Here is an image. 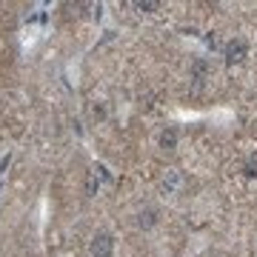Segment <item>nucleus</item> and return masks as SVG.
<instances>
[{
    "label": "nucleus",
    "mask_w": 257,
    "mask_h": 257,
    "mask_svg": "<svg viewBox=\"0 0 257 257\" xmlns=\"http://www.w3.org/2000/svg\"><path fill=\"white\" fill-rule=\"evenodd\" d=\"M183 183H186L183 175H180L177 169H169V172L163 175V180H160V189H163L166 194H177L180 189H183Z\"/></svg>",
    "instance_id": "nucleus-3"
},
{
    "label": "nucleus",
    "mask_w": 257,
    "mask_h": 257,
    "mask_svg": "<svg viewBox=\"0 0 257 257\" xmlns=\"http://www.w3.org/2000/svg\"><path fill=\"white\" fill-rule=\"evenodd\" d=\"M135 9L138 12H155V9H160V3H157V0H138Z\"/></svg>",
    "instance_id": "nucleus-8"
},
{
    "label": "nucleus",
    "mask_w": 257,
    "mask_h": 257,
    "mask_svg": "<svg viewBox=\"0 0 257 257\" xmlns=\"http://www.w3.org/2000/svg\"><path fill=\"white\" fill-rule=\"evenodd\" d=\"M223 57H226V63L229 66L243 63V60L248 57V43L243 40V37H231L229 43L223 46Z\"/></svg>",
    "instance_id": "nucleus-1"
},
{
    "label": "nucleus",
    "mask_w": 257,
    "mask_h": 257,
    "mask_svg": "<svg viewBox=\"0 0 257 257\" xmlns=\"http://www.w3.org/2000/svg\"><path fill=\"white\" fill-rule=\"evenodd\" d=\"M206 46H209V49H217V37H214V32H206Z\"/></svg>",
    "instance_id": "nucleus-9"
},
{
    "label": "nucleus",
    "mask_w": 257,
    "mask_h": 257,
    "mask_svg": "<svg viewBox=\"0 0 257 257\" xmlns=\"http://www.w3.org/2000/svg\"><path fill=\"white\" fill-rule=\"evenodd\" d=\"M192 74H194V80H203V77L209 74V63H206V60H194Z\"/></svg>",
    "instance_id": "nucleus-6"
},
{
    "label": "nucleus",
    "mask_w": 257,
    "mask_h": 257,
    "mask_svg": "<svg viewBox=\"0 0 257 257\" xmlns=\"http://www.w3.org/2000/svg\"><path fill=\"white\" fill-rule=\"evenodd\" d=\"M89 254L92 257H111L114 254V237L109 231H97L89 243Z\"/></svg>",
    "instance_id": "nucleus-2"
},
{
    "label": "nucleus",
    "mask_w": 257,
    "mask_h": 257,
    "mask_svg": "<svg viewBox=\"0 0 257 257\" xmlns=\"http://www.w3.org/2000/svg\"><path fill=\"white\" fill-rule=\"evenodd\" d=\"M135 223H138V229H143V231H149L152 226H157V209H140L138 211V217H135Z\"/></svg>",
    "instance_id": "nucleus-4"
},
{
    "label": "nucleus",
    "mask_w": 257,
    "mask_h": 257,
    "mask_svg": "<svg viewBox=\"0 0 257 257\" xmlns=\"http://www.w3.org/2000/svg\"><path fill=\"white\" fill-rule=\"evenodd\" d=\"M157 143H160L163 152H175V149H177V132L172 126L163 128V132H160V138H157Z\"/></svg>",
    "instance_id": "nucleus-5"
},
{
    "label": "nucleus",
    "mask_w": 257,
    "mask_h": 257,
    "mask_svg": "<svg viewBox=\"0 0 257 257\" xmlns=\"http://www.w3.org/2000/svg\"><path fill=\"white\" fill-rule=\"evenodd\" d=\"M243 175H246V177H257V155H251L246 163H243Z\"/></svg>",
    "instance_id": "nucleus-7"
}]
</instances>
